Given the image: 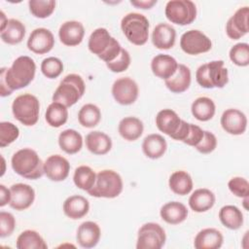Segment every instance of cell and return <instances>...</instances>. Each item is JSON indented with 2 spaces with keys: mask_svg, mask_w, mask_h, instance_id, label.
I'll use <instances>...</instances> for the list:
<instances>
[{
  "mask_svg": "<svg viewBox=\"0 0 249 249\" xmlns=\"http://www.w3.org/2000/svg\"><path fill=\"white\" fill-rule=\"evenodd\" d=\"M35 72L36 64L27 55L16 58L10 68L2 67L0 70V95L5 97L12 94L14 90L27 87L33 81Z\"/></svg>",
  "mask_w": 249,
  "mask_h": 249,
  "instance_id": "6da1fadb",
  "label": "cell"
},
{
  "mask_svg": "<svg viewBox=\"0 0 249 249\" xmlns=\"http://www.w3.org/2000/svg\"><path fill=\"white\" fill-rule=\"evenodd\" d=\"M12 168L19 176L36 180L41 178L44 172V162L36 151L30 148H23L16 152L11 160Z\"/></svg>",
  "mask_w": 249,
  "mask_h": 249,
  "instance_id": "7a4b0ae2",
  "label": "cell"
},
{
  "mask_svg": "<svg viewBox=\"0 0 249 249\" xmlns=\"http://www.w3.org/2000/svg\"><path fill=\"white\" fill-rule=\"evenodd\" d=\"M88 47L90 53L106 63L113 61L123 49L117 39L112 37L109 31L103 27L92 31L89 38Z\"/></svg>",
  "mask_w": 249,
  "mask_h": 249,
  "instance_id": "3957f363",
  "label": "cell"
},
{
  "mask_svg": "<svg viewBox=\"0 0 249 249\" xmlns=\"http://www.w3.org/2000/svg\"><path fill=\"white\" fill-rule=\"evenodd\" d=\"M197 84L204 89L224 88L229 82V72L223 60H213L200 65L196 72Z\"/></svg>",
  "mask_w": 249,
  "mask_h": 249,
  "instance_id": "277c9868",
  "label": "cell"
},
{
  "mask_svg": "<svg viewBox=\"0 0 249 249\" xmlns=\"http://www.w3.org/2000/svg\"><path fill=\"white\" fill-rule=\"evenodd\" d=\"M86 85L78 74H68L59 83L53 94V101L71 107L84 95Z\"/></svg>",
  "mask_w": 249,
  "mask_h": 249,
  "instance_id": "5b68a950",
  "label": "cell"
},
{
  "mask_svg": "<svg viewBox=\"0 0 249 249\" xmlns=\"http://www.w3.org/2000/svg\"><path fill=\"white\" fill-rule=\"evenodd\" d=\"M156 125L160 131L182 142L187 138L190 130V124L180 119L171 109H162L157 114Z\"/></svg>",
  "mask_w": 249,
  "mask_h": 249,
  "instance_id": "8992f818",
  "label": "cell"
},
{
  "mask_svg": "<svg viewBox=\"0 0 249 249\" xmlns=\"http://www.w3.org/2000/svg\"><path fill=\"white\" fill-rule=\"evenodd\" d=\"M149 20L139 13H129L121 21V28L125 38L136 46L146 44L149 38Z\"/></svg>",
  "mask_w": 249,
  "mask_h": 249,
  "instance_id": "52a82bcc",
  "label": "cell"
},
{
  "mask_svg": "<svg viewBox=\"0 0 249 249\" xmlns=\"http://www.w3.org/2000/svg\"><path fill=\"white\" fill-rule=\"evenodd\" d=\"M123 188L124 183L120 174L111 169H104L96 174L95 183L88 193L94 197L114 198L120 196Z\"/></svg>",
  "mask_w": 249,
  "mask_h": 249,
  "instance_id": "ba28073f",
  "label": "cell"
},
{
  "mask_svg": "<svg viewBox=\"0 0 249 249\" xmlns=\"http://www.w3.org/2000/svg\"><path fill=\"white\" fill-rule=\"evenodd\" d=\"M12 112L16 120L26 126L34 125L39 120L40 102L31 93L17 96L12 104Z\"/></svg>",
  "mask_w": 249,
  "mask_h": 249,
  "instance_id": "9c48e42d",
  "label": "cell"
},
{
  "mask_svg": "<svg viewBox=\"0 0 249 249\" xmlns=\"http://www.w3.org/2000/svg\"><path fill=\"white\" fill-rule=\"evenodd\" d=\"M164 14L172 23L188 25L196 18V7L191 0H171L166 3Z\"/></svg>",
  "mask_w": 249,
  "mask_h": 249,
  "instance_id": "30bf717a",
  "label": "cell"
},
{
  "mask_svg": "<svg viewBox=\"0 0 249 249\" xmlns=\"http://www.w3.org/2000/svg\"><path fill=\"white\" fill-rule=\"evenodd\" d=\"M166 240L163 228L157 223H146L141 226L137 235V249H160Z\"/></svg>",
  "mask_w": 249,
  "mask_h": 249,
  "instance_id": "8fae6325",
  "label": "cell"
},
{
  "mask_svg": "<svg viewBox=\"0 0 249 249\" xmlns=\"http://www.w3.org/2000/svg\"><path fill=\"white\" fill-rule=\"evenodd\" d=\"M180 47L187 54L196 55L209 52L212 48V42L201 31L192 29L183 33L180 38Z\"/></svg>",
  "mask_w": 249,
  "mask_h": 249,
  "instance_id": "7c38bea8",
  "label": "cell"
},
{
  "mask_svg": "<svg viewBox=\"0 0 249 249\" xmlns=\"http://www.w3.org/2000/svg\"><path fill=\"white\" fill-rule=\"evenodd\" d=\"M138 85L129 77L119 78L112 86L113 97L121 105L133 104L138 97Z\"/></svg>",
  "mask_w": 249,
  "mask_h": 249,
  "instance_id": "4fadbf2b",
  "label": "cell"
},
{
  "mask_svg": "<svg viewBox=\"0 0 249 249\" xmlns=\"http://www.w3.org/2000/svg\"><path fill=\"white\" fill-rule=\"evenodd\" d=\"M249 8L247 6L241 7L229 18L226 24V33L229 38L238 40L249 32L248 25Z\"/></svg>",
  "mask_w": 249,
  "mask_h": 249,
  "instance_id": "5bb4252c",
  "label": "cell"
},
{
  "mask_svg": "<svg viewBox=\"0 0 249 249\" xmlns=\"http://www.w3.org/2000/svg\"><path fill=\"white\" fill-rule=\"evenodd\" d=\"M220 122L223 129L231 135H240L247 128V117L238 109L230 108L224 111Z\"/></svg>",
  "mask_w": 249,
  "mask_h": 249,
  "instance_id": "9a60e30c",
  "label": "cell"
},
{
  "mask_svg": "<svg viewBox=\"0 0 249 249\" xmlns=\"http://www.w3.org/2000/svg\"><path fill=\"white\" fill-rule=\"evenodd\" d=\"M54 46V37L53 33L44 27L34 29L28 37L27 48L37 54H44L52 51Z\"/></svg>",
  "mask_w": 249,
  "mask_h": 249,
  "instance_id": "2e32d148",
  "label": "cell"
},
{
  "mask_svg": "<svg viewBox=\"0 0 249 249\" xmlns=\"http://www.w3.org/2000/svg\"><path fill=\"white\" fill-rule=\"evenodd\" d=\"M70 171V163L60 155H52L44 162L45 175L54 182L65 180Z\"/></svg>",
  "mask_w": 249,
  "mask_h": 249,
  "instance_id": "e0dca14e",
  "label": "cell"
},
{
  "mask_svg": "<svg viewBox=\"0 0 249 249\" xmlns=\"http://www.w3.org/2000/svg\"><path fill=\"white\" fill-rule=\"evenodd\" d=\"M10 190L12 197L9 204L13 209L21 211L32 205L35 199V191L31 186L23 183H18L12 185Z\"/></svg>",
  "mask_w": 249,
  "mask_h": 249,
  "instance_id": "ac0fdd59",
  "label": "cell"
},
{
  "mask_svg": "<svg viewBox=\"0 0 249 249\" xmlns=\"http://www.w3.org/2000/svg\"><path fill=\"white\" fill-rule=\"evenodd\" d=\"M84 25L77 20H68L63 22L58 30L60 42L68 47H74L81 44L84 39Z\"/></svg>",
  "mask_w": 249,
  "mask_h": 249,
  "instance_id": "d6986e66",
  "label": "cell"
},
{
  "mask_svg": "<svg viewBox=\"0 0 249 249\" xmlns=\"http://www.w3.org/2000/svg\"><path fill=\"white\" fill-rule=\"evenodd\" d=\"M177 68V60L169 54H157L151 61V69L153 74L162 80H167L172 77L175 74Z\"/></svg>",
  "mask_w": 249,
  "mask_h": 249,
  "instance_id": "ffe728a7",
  "label": "cell"
},
{
  "mask_svg": "<svg viewBox=\"0 0 249 249\" xmlns=\"http://www.w3.org/2000/svg\"><path fill=\"white\" fill-rule=\"evenodd\" d=\"M101 235L99 226L92 221L82 223L77 230V242L83 248H92L97 245Z\"/></svg>",
  "mask_w": 249,
  "mask_h": 249,
  "instance_id": "44dd1931",
  "label": "cell"
},
{
  "mask_svg": "<svg viewBox=\"0 0 249 249\" xmlns=\"http://www.w3.org/2000/svg\"><path fill=\"white\" fill-rule=\"evenodd\" d=\"M176 40V30L168 23H159L152 32V43L159 50L171 49Z\"/></svg>",
  "mask_w": 249,
  "mask_h": 249,
  "instance_id": "7402d4cb",
  "label": "cell"
},
{
  "mask_svg": "<svg viewBox=\"0 0 249 249\" xmlns=\"http://www.w3.org/2000/svg\"><path fill=\"white\" fill-rule=\"evenodd\" d=\"M224 237L220 231L206 228L197 232L194 240L196 249H219L223 245Z\"/></svg>",
  "mask_w": 249,
  "mask_h": 249,
  "instance_id": "603a6c76",
  "label": "cell"
},
{
  "mask_svg": "<svg viewBox=\"0 0 249 249\" xmlns=\"http://www.w3.org/2000/svg\"><path fill=\"white\" fill-rule=\"evenodd\" d=\"M192 76L191 70L185 64H178L175 74L167 80H164L166 88L174 93H181L186 91L191 85Z\"/></svg>",
  "mask_w": 249,
  "mask_h": 249,
  "instance_id": "cb8c5ba5",
  "label": "cell"
},
{
  "mask_svg": "<svg viewBox=\"0 0 249 249\" xmlns=\"http://www.w3.org/2000/svg\"><path fill=\"white\" fill-rule=\"evenodd\" d=\"M89 210V202L83 196H70L63 202L64 214L73 220L83 218Z\"/></svg>",
  "mask_w": 249,
  "mask_h": 249,
  "instance_id": "d4e9b609",
  "label": "cell"
},
{
  "mask_svg": "<svg viewBox=\"0 0 249 249\" xmlns=\"http://www.w3.org/2000/svg\"><path fill=\"white\" fill-rule=\"evenodd\" d=\"M160 215L167 224L178 225L187 219L188 209L179 201H169L161 206Z\"/></svg>",
  "mask_w": 249,
  "mask_h": 249,
  "instance_id": "484cf974",
  "label": "cell"
},
{
  "mask_svg": "<svg viewBox=\"0 0 249 249\" xmlns=\"http://www.w3.org/2000/svg\"><path fill=\"white\" fill-rule=\"evenodd\" d=\"M167 149L166 140L158 133L147 135L142 143V151L144 155L152 160L161 158Z\"/></svg>",
  "mask_w": 249,
  "mask_h": 249,
  "instance_id": "4316f807",
  "label": "cell"
},
{
  "mask_svg": "<svg viewBox=\"0 0 249 249\" xmlns=\"http://www.w3.org/2000/svg\"><path fill=\"white\" fill-rule=\"evenodd\" d=\"M86 146L88 150L94 155H105L112 148V140L106 133L93 130L87 134Z\"/></svg>",
  "mask_w": 249,
  "mask_h": 249,
  "instance_id": "83f0119b",
  "label": "cell"
},
{
  "mask_svg": "<svg viewBox=\"0 0 249 249\" xmlns=\"http://www.w3.org/2000/svg\"><path fill=\"white\" fill-rule=\"evenodd\" d=\"M215 195L208 189L196 190L189 198V206L195 212H206L215 204Z\"/></svg>",
  "mask_w": 249,
  "mask_h": 249,
  "instance_id": "f1b7e54d",
  "label": "cell"
},
{
  "mask_svg": "<svg viewBox=\"0 0 249 249\" xmlns=\"http://www.w3.org/2000/svg\"><path fill=\"white\" fill-rule=\"evenodd\" d=\"M0 36L2 41L9 45L18 44L25 36V26L18 19L9 18L6 25L0 29Z\"/></svg>",
  "mask_w": 249,
  "mask_h": 249,
  "instance_id": "f546056e",
  "label": "cell"
},
{
  "mask_svg": "<svg viewBox=\"0 0 249 249\" xmlns=\"http://www.w3.org/2000/svg\"><path fill=\"white\" fill-rule=\"evenodd\" d=\"M118 130L124 140L135 141L142 135L144 124L142 121L136 117H125L120 121Z\"/></svg>",
  "mask_w": 249,
  "mask_h": 249,
  "instance_id": "4dcf8cb0",
  "label": "cell"
},
{
  "mask_svg": "<svg viewBox=\"0 0 249 249\" xmlns=\"http://www.w3.org/2000/svg\"><path fill=\"white\" fill-rule=\"evenodd\" d=\"M58 145L63 152L68 155H73L81 151L83 147V137L75 129H65L58 135Z\"/></svg>",
  "mask_w": 249,
  "mask_h": 249,
  "instance_id": "1f68e13d",
  "label": "cell"
},
{
  "mask_svg": "<svg viewBox=\"0 0 249 249\" xmlns=\"http://www.w3.org/2000/svg\"><path fill=\"white\" fill-rule=\"evenodd\" d=\"M191 111L196 120L200 122H207L214 117L216 106L211 98L200 96L192 103Z\"/></svg>",
  "mask_w": 249,
  "mask_h": 249,
  "instance_id": "d6a6232c",
  "label": "cell"
},
{
  "mask_svg": "<svg viewBox=\"0 0 249 249\" xmlns=\"http://www.w3.org/2000/svg\"><path fill=\"white\" fill-rule=\"evenodd\" d=\"M170 190L179 196H186L193 190V179L191 175L184 170L173 172L168 180Z\"/></svg>",
  "mask_w": 249,
  "mask_h": 249,
  "instance_id": "836d02e7",
  "label": "cell"
},
{
  "mask_svg": "<svg viewBox=\"0 0 249 249\" xmlns=\"http://www.w3.org/2000/svg\"><path fill=\"white\" fill-rule=\"evenodd\" d=\"M219 219L223 226L230 230H238L243 225V214L234 205H225L219 211Z\"/></svg>",
  "mask_w": 249,
  "mask_h": 249,
  "instance_id": "e575fe53",
  "label": "cell"
},
{
  "mask_svg": "<svg viewBox=\"0 0 249 249\" xmlns=\"http://www.w3.org/2000/svg\"><path fill=\"white\" fill-rule=\"evenodd\" d=\"M45 119L52 127H59L68 120V110L65 105L59 102L53 101L47 108Z\"/></svg>",
  "mask_w": 249,
  "mask_h": 249,
  "instance_id": "d590c367",
  "label": "cell"
},
{
  "mask_svg": "<svg viewBox=\"0 0 249 249\" xmlns=\"http://www.w3.org/2000/svg\"><path fill=\"white\" fill-rule=\"evenodd\" d=\"M16 246L18 249H47L44 238L36 231L26 230L18 236Z\"/></svg>",
  "mask_w": 249,
  "mask_h": 249,
  "instance_id": "8d00e7d4",
  "label": "cell"
},
{
  "mask_svg": "<svg viewBox=\"0 0 249 249\" xmlns=\"http://www.w3.org/2000/svg\"><path fill=\"white\" fill-rule=\"evenodd\" d=\"M101 120V111L100 109L92 104L88 103L82 106L78 113V121L80 124L87 128H91L96 126Z\"/></svg>",
  "mask_w": 249,
  "mask_h": 249,
  "instance_id": "74e56055",
  "label": "cell"
},
{
  "mask_svg": "<svg viewBox=\"0 0 249 249\" xmlns=\"http://www.w3.org/2000/svg\"><path fill=\"white\" fill-rule=\"evenodd\" d=\"M96 174L92 168L88 165H81L74 171L73 181L76 187L83 191L89 192L94 185Z\"/></svg>",
  "mask_w": 249,
  "mask_h": 249,
  "instance_id": "f35d334b",
  "label": "cell"
},
{
  "mask_svg": "<svg viewBox=\"0 0 249 249\" xmlns=\"http://www.w3.org/2000/svg\"><path fill=\"white\" fill-rule=\"evenodd\" d=\"M30 13L38 18H49L55 9L53 0H30L28 2Z\"/></svg>",
  "mask_w": 249,
  "mask_h": 249,
  "instance_id": "ab89813d",
  "label": "cell"
},
{
  "mask_svg": "<svg viewBox=\"0 0 249 249\" xmlns=\"http://www.w3.org/2000/svg\"><path fill=\"white\" fill-rule=\"evenodd\" d=\"M230 59L237 66L245 67L249 64V45L237 43L230 50Z\"/></svg>",
  "mask_w": 249,
  "mask_h": 249,
  "instance_id": "60d3db41",
  "label": "cell"
},
{
  "mask_svg": "<svg viewBox=\"0 0 249 249\" xmlns=\"http://www.w3.org/2000/svg\"><path fill=\"white\" fill-rule=\"evenodd\" d=\"M41 71L45 77L49 79H55L62 73L63 63L57 57H47L41 63Z\"/></svg>",
  "mask_w": 249,
  "mask_h": 249,
  "instance_id": "b9f144b4",
  "label": "cell"
},
{
  "mask_svg": "<svg viewBox=\"0 0 249 249\" xmlns=\"http://www.w3.org/2000/svg\"><path fill=\"white\" fill-rule=\"evenodd\" d=\"M19 135L18 127L10 122L0 123V147L4 148L12 144Z\"/></svg>",
  "mask_w": 249,
  "mask_h": 249,
  "instance_id": "7bdbcfd3",
  "label": "cell"
},
{
  "mask_svg": "<svg viewBox=\"0 0 249 249\" xmlns=\"http://www.w3.org/2000/svg\"><path fill=\"white\" fill-rule=\"evenodd\" d=\"M229 190L238 197H247L249 195V183L243 177H232L228 183Z\"/></svg>",
  "mask_w": 249,
  "mask_h": 249,
  "instance_id": "ee69618b",
  "label": "cell"
},
{
  "mask_svg": "<svg viewBox=\"0 0 249 249\" xmlns=\"http://www.w3.org/2000/svg\"><path fill=\"white\" fill-rule=\"evenodd\" d=\"M130 65V55L129 53L122 49L120 54L111 62L106 63V66L114 73H121L125 71Z\"/></svg>",
  "mask_w": 249,
  "mask_h": 249,
  "instance_id": "f6af8a7d",
  "label": "cell"
},
{
  "mask_svg": "<svg viewBox=\"0 0 249 249\" xmlns=\"http://www.w3.org/2000/svg\"><path fill=\"white\" fill-rule=\"evenodd\" d=\"M16 228V220L12 213L1 211L0 212V236L2 238L10 236Z\"/></svg>",
  "mask_w": 249,
  "mask_h": 249,
  "instance_id": "bcb514c9",
  "label": "cell"
},
{
  "mask_svg": "<svg viewBox=\"0 0 249 249\" xmlns=\"http://www.w3.org/2000/svg\"><path fill=\"white\" fill-rule=\"evenodd\" d=\"M217 147V138L211 131L204 130L203 137L200 142L195 147L201 154H209Z\"/></svg>",
  "mask_w": 249,
  "mask_h": 249,
  "instance_id": "7dc6e473",
  "label": "cell"
},
{
  "mask_svg": "<svg viewBox=\"0 0 249 249\" xmlns=\"http://www.w3.org/2000/svg\"><path fill=\"white\" fill-rule=\"evenodd\" d=\"M203 129H201L198 125L194 124H190V130L188 133L187 138L183 141L185 144L192 146V147H196L200 140L203 137Z\"/></svg>",
  "mask_w": 249,
  "mask_h": 249,
  "instance_id": "c3c4849f",
  "label": "cell"
},
{
  "mask_svg": "<svg viewBox=\"0 0 249 249\" xmlns=\"http://www.w3.org/2000/svg\"><path fill=\"white\" fill-rule=\"evenodd\" d=\"M11 190L6 188V186H4L3 184L0 185V206L3 207L6 204L10 203L11 201Z\"/></svg>",
  "mask_w": 249,
  "mask_h": 249,
  "instance_id": "681fc988",
  "label": "cell"
},
{
  "mask_svg": "<svg viewBox=\"0 0 249 249\" xmlns=\"http://www.w3.org/2000/svg\"><path fill=\"white\" fill-rule=\"evenodd\" d=\"M130 4L139 9H151L157 4V0H131Z\"/></svg>",
  "mask_w": 249,
  "mask_h": 249,
  "instance_id": "f907efd6",
  "label": "cell"
},
{
  "mask_svg": "<svg viewBox=\"0 0 249 249\" xmlns=\"http://www.w3.org/2000/svg\"><path fill=\"white\" fill-rule=\"evenodd\" d=\"M0 18H1V25H0V29H2L5 25H6V22L8 20V18H6V16L4 14L3 11L0 12Z\"/></svg>",
  "mask_w": 249,
  "mask_h": 249,
  "instance_id": "816d5d0a",
  "label": "cell"
},
{
  "mask_svg": "<svg viewBox=\"0 0 249 249\" xmlns=\"http://www.w3.org/2000/svg\"><path fill=\"white\" fill-rule=\"evenodd\" d=\"M1 160H2V165H3V168H2V171H1V176L4 175V172H5V160L3 157H1Z\"/></svg>",
  "mask_w": 249,
  "mask_h": 249,
  "instance_id": "f5cc1de1",
  "label": "cell"
}]
</instances>
